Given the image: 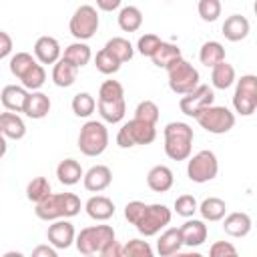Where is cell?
<instances>
[{"label": "cell", "mask_w": 257, "mask_h": 257, "mask_svg": "<svg viewBox=\"0 0 257 257\" xmlns=\"http://www.w3.org/2000/svg\"><path fill=\"white\" fill-rule=\"evenodd\" d=\"M80 199L74 193H50L46 199L36 203V217L42 221L68 219L80 213Z\"/></svg>", "instance_id": "cell-1"}, {"label": "cell", "mask_w": 257, "mask_h": 257, "mask_svg": "<svg viewBox=\"0 0 257 257\" xmlns=\"http://www.w3.org/2000/svg\"><path fill=\"white\" fill-rule=\"evenodd\" d=\"M165 155L173 161H187L193 149V128L187 122L173 120L165 126Z\"/></svg>", "instance_id": "cell-2"}, {"label": "cell", "mask_w": 257, "mask_h": 257, "mask_svg": "<svg viewBox=\"0 0 257 257\" xmlns=\"http://www.w3.org/2000/svg\"><path fill=\"white\" fill-rule=\"evenodd\" d=\"M108 147V131L100 120H86L78 133V149L86 157H98Z\"/></svg>", "instance_id": "cell-3"}, {"label": "cell", "mask_w": 257, "mask_h": 257, "mask_svg": "<svg viewBox=\"0 0 257 257\" xmlns=\"http://www.w3.org/2000/svg\"><path fill=\"white\" fill-rule=\"evenodd\" d=\"M165 70H167V76H169V88L175 94H187V92H191L199 84V80H201L199 70L191 62H187L183 56L177 58L175 62H171Z\"/></svg>", "instance_id": "cell-4"}, {"label": "cell", "mask_w": 257, "mask_h": 257, "mask_svg": "<svg viewBox=\"0 0 257 257\" xmlns=\"http://www.w3.org/2000/svg\"><path fill=\"white\" fill-rule=\"evenodd\" d=\"M157 139V128L141 118H131L116 133V145L120 149H131L137 145H151Z\"/></svg>", "instance_id": "cell-5"}, {"label": "cell", "mask_w": 257, "mask_h": 257, "mask_svg": "<svg viewBox=\"0 0 257 257\" xmlns=\"http://www.w3.org/2000/svg\"><path fill=\"white\" fill-rule=\"evenodd\" d=\"M112 239H114V229L110 225H92V227L80 229V233L74 237V243H76L78 253L96 255Z\"/></svg>", "instance_id": "cell-6"}, {"label": "cell", "mask_w": 257, "mask_h": 257, "mask_svg": "<svg viewBox=\"0 0 257 257\" xmlns=\"http://www.w3.org/2000/svg\"><path fill=\"white\" fill-rule=\"evenodd\" d=\"M195 118L201 124V128H205L207 133H213V135H225L235 126V114L227 106L211 104V106L203 108Z\"/></svg>", "instance_id": "cell-7"}, {"label": "cell", "mask_w": 257, "mask_h": 257, "mask_svg": "<svg viewBox=\"0 0 257 257\" xmlns=\"http://www.w3.org/2000/svg\"><path fill=\"white\" fill-rule=\"evenodd\" d=\"M235 82H237L235 94H233L235 112H239L241 116H251L257 108V76L255 74H243Z\"/></svg>", "instance_id": "cell-8"}, {"label": "cell", "mask_w": 257, "mask_h": 257, "mask_svg": "<svg viewBox=\"0 0 257 257\" xmlns=\"http://www.w3.org/2000/svg\"><path fill=\"white\" fill-rule=\"evenodd\" d=\"M171 217H173V213H171L169 207H165L161 203H153V205L145 207V211L141 213V217L135 223V227H137V231L141 235L153 237V235H157L161 229H165L171 223Z\"/></svg>", "instance_id": "cell-9"}, {"label": "cell", "mask_w": 257, "mask_h": 257, "mask_svg": "<svg viewBox=\"0 0 257 257\" xmlns=\"http://www.w3.org/2000/svg\"><path fill=\"white\" fill-rule=\"evenodd\" d=\"M219 173V161L215 157L213 151H199L197 155H193L187 163V177L193 183H209L217 177Z\"/></svg>", "instance_id": "cell-10"}, {"label": "cell", "mask_w": 257, "mask_h": 257, "mask_svg": "<svg viewBox=\"0 0 257 257\" xmlns=\"http://www.w3.org/2000/svg\"><path fill=\"white\" fill-rule=\"evenodd\" d=\"M70 34L76 40H88L94 36V32L98 30V12L94 6L90 4H82L74 10V14L70 16L68 22Z\"/></svg>", "instance_id": "cell-11"}, {"label": "cell", "mask_w": 257, "mask_h": 257, "mask_svg": "<svg viewBox=\"0 0 257 257\" xmlns=\"http://www.w3.org/2000/svg\"><path fill=\"white\" fill-rule=\"evenodd\" d=\"M213 100H215V92H213V88L211 86H207V84H197L191 92H187V94H181V100H179V108H181V112L183 114H187V116H197L203 108H207V106H211L213 104Z\"/></svg>", "instance_id": "cell-12"}, {"label": "cell", "mask_w": 257, "mask_h": 257, "mask_svg": "<svg viewBox=\"0 0 257 257\" xmlns=\"http://www.w3.org/2000/svg\"><path fill=\"white\" fill-rule=\"evenodd\" d=\"M46 237H48V243L52 247H56V249H68L74 243L76 231H74V225L70 221H66V219H54L52 225H48Z\"/></svg>", "instance_id": "cell-13"}, {"label": "cell", "mask_w": 257, "mask_h": 257, "mask_svg": "<svg viewBox=\"0 0 257 257\" xmlns=\"http://www.w3.org/2000/svg\"><path fill=\"white\" fill-rule=\"evenodd\" d=\"M84 189L90 193H100L112 183V173L106 165H94L82 175Z\"/></svg>", "instance_id": "cell-14"}, {"label": "cell", "mask_w": 257, "mask_h": 257, "mask_svg": "<svg viewBox=\"0 0 257 257\" xmlns=\"http://www.w3.org/2000/svg\"><path fill=\"white\" fill-rule=\"evenodd\" d=\"M179 229H181L183 245H187V247H199V245H203L207 241V235H209L207 225L201 219H189Z\"/></svg>", "instance_id": "cell-15"}, {"label": "cell", "mask_w": 257, "mask_h": 257, "mask_svg": "<svg viewBox=\"0 0 257 257\" xmlns=\"http://www.w3.org/2000/svg\"><path fill=\"white\" fill-rule=\"evenodd\" d=\"M22 112L28 118L40 120V118H44L50 112V98L44 92H40V90H30L28 96H26V100H24Z\"/></svg>", "instance_id": "cell-16"}, {"label": "cell", "mask_w": 257, "mask_h": 257, "mask_svg": "<svg viewBox=\"0 0 257 257\" xmlns=\"http://www.w3.org/2000/svg\"><path fill=\"white\" fill-rule=\"evenodd\" d=\"M249 30H251V24H249V20H247L245 16H241V14H231V16H227L225 22H223V26H221L223 36H225L227 40H231V42H239V40L247 38Z\"/></svg>", "instance_id": "cell-17"}, {"label": "cell", "mask_w": 257, "mask_h": 257, "mask_svg": "<svg viewBox=\"0 0 257 257\" xmlns=\"http://www.w3.org/2000/svg\"><path fill=\"white\" fill-rule=\"evenodd\" d=\"M34 56L40 64H54L60 58V44L54 36H40L34 42Z\"/></svg>", "instance_id": "cell-18"}, {"label": "cell", "mask_w": 257, "mask_h": 257, "mask_svg": "<svg viewBox=\"0 0 257 257\" xmlns=\"http://www.w3.org/2000/svg\"><path fill=\"white\" fill-rule=\"evenodd\" d=\"M173 183H175V177L167 165H155L147 173V185L155 193H167L173 187Z\"/></svg>", "instance_id": "cell-19"}, {"label": "cell", "mask_w": 257, "mask_h": 257, "mask_svg": "<svg viewBox=\"0 0 257 257\" xmlns=\"http://www.w3.org/2000/svg\"><path fill=\"white\" fill-rule=\"evenodd\" d=\"M84 211L94 221H108L114 215V203L104 195H94L84 203Z\"/></svg>", "instance_id": "cell-20"}, {"label": "cell", "mask_w": 257, "mask_h": 257, "mask_svg": "<svg viewBox=\"0 0 257 257\" xmlns=\"http://www.w3.org/2000/svg\"><path fill=\"white\" fill-rule=\"evenodd\" d=\"M28 96V90L20 84H6L0 92V100H2V106L6 110H12V112H22L24 108V100Z\"/></svg>", "instance_id": "cell-21"}, {"label": "cell", "mask_w": 257, "mask_h": 257, "mask_svg": "<svg viewBox=\"0 0 257 257\" xmlns=\"http://www.w3.org/2000/svg\"><path fill=\"white\" fill-rule=\"evenodd\" d=\"M251 217L247 213H241V211H235V213H229L223 221V231L231 237H247L249 231H251Z\"/></svg>", "instance_id": "cell-22"}, {"label": "cell", "mask_w": 257, "mask_h": 257, "mask_svg": "<svg viewBox=\"0 0 257 257\" xmlns=\"http://www.w3.org/2000/svg\"><path fill=\"white\" fill-rule=\"evenodd\" d=\"M0 131L6 139H12V141H20L24 135H26V124L24 120L18 116V112H12V110H6V112H0Z\"/></svg>", "instance_id": "cell-23"}, {"label": "cell", "mask_w": 257, "mask_h": 257, "mask_svg": "<svg viewBox=\"0 0 257 257\" xmlns=\"http://www.w3.org/2000/svg\"><path fill=\"white\" fill-rule=\"evenodd\" d=\"M181 247H183V237H181V229H177V227L163 231L157 241V253L161 257H171V255L179 253Z\"/></svg>", "instance_id": "cell-24"}, {"label": "cell", "mask_w": 257, "mask_h": 257, "mask_svg": "<svg viewBox=\"0 0 257 257\" xmlns=\"http://www.w3.org/2000/svg\"><path fill=\"white\" fill-rule=\"evenodd\" d=\"M76 74H78V68L60 56L54 62V68H52V82L56 86H60V88H68V86L74 84Z\"/></svg>", "instance_id": "cell-25"}, {"label": "cell", "mask_w": 257, "mask_h": 257, "mask_svg": "<svg viewBox=\"0 0 257 257\" xmlns=\"http://www.w3.org/2000/svg\"><path fill=\"white\" fill-rule=\"evenodd\" d=\"M98 106V114L104 122H110V124H116L124 118V112H126V102L124 98L120 100H98L96 102Z\"/></svg>", "instance_id": "cell-26"}, {"label": "cell", "mask_w": 257, "mask_h": 257, "mask_svg": "<svg viewBox=\"0 0 257 257\" xmlns=\"http://www.w3.org/2000/svg\"><path fill=\"white\" fill-rule=\"evenodd\" d=\"M82 167H80V163L78 161H74V159H64V161H60L58 163V167H56V177H58V181L62 183V185H66V187H72V185H76L80 179H82Z\"/></svg>", "instance_id": "cell-27"}, {"label": "cell", "mask_w": 257, "mask_h": 257, "mask_svg": "<svg viewBox=\"0 0 257 257\" xmlns=\"http://www.w3.org/2000/svg\"><path fill=\"white\" fill-rule=\"evenodd\" d=\"M90 56H92L90 46H88L86 42H82V40H76V42L68 44V46L64 48V54H62V58L68 60L70 64H74L76 68L86 66V64L90 62Z\"/></svg>", "instance_id": "cell-28"}, {"label": "cell", "mask_w": 257, "mask_h": 257, "mask_svg": "<svg viewBox=\"0 0 257 257\" xmlns=\"http://www.w3.org/2000/svg\"><path fill=\"white\" fill-rule=\"evenodd\" d=\"M177 58H181V48H179L177 44H173V42H163V40H161V44L155 48V52L151 54L153 64L159 66V68H167V66H169L171 62H175Z\"/></svg>", "instance_id": "cell-29"}, {"label": "cell", "mask_w": 257, "mask_h": 257, "mask_svg": "<svg viewBox=\"0 0 257 257\" xmlns=\"http://www.w3.org/2000/svg\"><path fill=\"white\" fill-rule=\"evenodd\" d=\"M197 211L201 213V217L205 219V221H221L223 217H225V213H227V205H225V201L223 199H219V197H207V199H203L201 201V205L197 207Z\"/></svg>", "instance_id": "cell-30"}, {"label": "cell", "mask_w": 257, "mask_h": 257, "mask_svg": "<svg viewBox=\"0 0 257 257\" xmlns=\"http://www.w3.org/2000/svg\"><path fill=\"white\" fill-rule=\"evenodd\" d=\"M211 82H213L215 88L227 90L235 82V68H233V64H229L225 60H221L219 64H215L211 68Z\"/></svg>", "instance_id": "cell-31"}, {"label": "cell", "mask_w": 257, "mask_h": 257, "mask_svg": "<svg viewBox=\"0 0 257 257\" xmlns=\"http://www.w3.org/2000/svg\"><path fill=\"white\" fill-rule=\"evenodd\" d=\"M199 60L201 64H205L207 68H213L215 64H219L221 60H225V48L221 42L217 40H209L201 46L199 50Z\"/></svg>", "instance_id": "cell-32"}, {"label": "cell", "mask_w": 257, "mask_h": 257, "mask_svg": "<svg viewBox=\"0 0 257 257\" xmlns=\"http://www.w3.org/2000/svg\"><path fill=\"white\" fill-rule=\"evenodd\" d=\"M118 26L124 32H137L143 26V12L137 6H124L118 12Z\"/></svg>", "instance_id": "cell-33"}, {"label": "cell", "mask_w": 257, "mask_h": 257, "mask_svg": "<svg viewBox=\"0 0 257 257\" xmlns=\"http://www.w3.org/2000/svg\"><path fill=\"white\" fill-rule=\"evenodd\" d=\"M104 48L122 64V62H128L131 58H133V54H135V48H133V44L126 40V38H122V36H114V38H110L106 44H104Z\"/></svg>", "instance_id": "cell-34"}, {"label": "cell", "mask_w": 257, "mask_h": 257, "mask_svg": "<svg viewBox=\"0 0 257 257\" xmlns=\"http://www.w3.org/2000/svg\"><path fill=\"white\" fill-rule=\"evenodd\" d=\"M44 80H46V72H44V68H42L40 62H34V64L20 76V82H22V86H24L26 90H40V86L44 84Z\"/></svg>", "instance_id": "cell-35"}, {"label": "cell", "mask_w": 257, "mask_h": 257, "mask_svg": "<svg viewBox=\"0 0 257 257\" xmlns=\"http://www.w3.org/2000/svg\"><path fill=\"white\" fill-rule=\"evenodd\" d=\"M50 193H52V187H50V183H48L46 177H34V179L26 185V197H28V201H32V203H38V201L46 199Z\"/></svg>", "instance_id": "cell-36"}, {"label": "cell", "mask_w": 257, "mask_h": 257, "mask_svg": "<svg viewBox=\"0 0 257 257\" xmlns=\"http://www.w3.org/2000/svg\"><path fill=\"white\" fill-rule=\"evenodd\" d=\"M94 108H96V100H94V96L90 92H78V94H74V98H72V112L76 116L86 118V116H90L94 112Z\"/></svg>", "instance_id": "cell-37"}, {"label": "cell", "mask_w": 257, "mask_h": 257, "mask_svg": "<svg viewBox=\"0 0 257 257\" xmlns=\"http://www.w3.org/2000/svg\"><path fill=\"white\" fill-rule=\"evenodd\" d=\"M94 66H96V70L102 72V74H114V72H118L120 62H118L106 48H102V50H98L96 56H94Z\"/></svg>", "instance_id": "cell-38"}, {"label": "cell", "mask_w": 257, "mask_h": 257, "mask_svg": "<svg viewBox=\"0 0 257 257\" xmlns=\"http://www.w3.org/2000/svg\"><path fill=\"white\" fill-rule=\"evenodd\" d=\"M124 98V88L118 80H104L98 88V100H120Z\"/></svg>", "instance_id": "cell-39"}, {"label": "cell", "mask_w": 257, "mask_h": 257, "mask_svg": "<svg viewBox=\"0 0 257 257\" xmlns=\"http://www.w3.org/2000/svg\"><path fill=\"white\" fill-rule=\"evenodd\" d=\"M36 60L32 58V54H28V52H16L12 58H10V72L20 80V76L34 64Z\"/></svg>", "instance_id": "cell-40"}, {"label": "cell", "mask_w": 257, "mask_h": 257, "mask_svg": "<svg viewBox=\"0 0 257 257\" xmlns=\"http://www.w3.org/2000/svg\"><path fill=\"white\" fill-rule=\"evenodd\" d=\"M135 118H141L145 122L157 124V120H159V106L153 100H141L137 104V108H135Z\"/></svg>", "instance_id": "cell-41"}, {"label": "cell", "mask_w": 257, "mask_h": 257, "mask_svg": "<svg viewBox=\"0 0 257 257\" xmlns=\"http://www.w3.org/2000/svg\"><path fill=\"white\" fill-rule=\"evenodd\" d=\"M153 249L143 239H131L126 245H122V257H151Z\"/></svg>", "instance_id": "cell-42"}, {"label": "cell", "mask_w": 257, "mask_h": 257, "mask_svg": "<svg viewBox=\"0 0 257 257\" xmlns=\"http://www.w3.org/2000/svg\"><path fill=\"white\" fill-rule=\"evenodd\" d=\"M197 10L205 22H215L221 16V2L219 0H199Z\"/></svg>", "instance_id": "cell-43"}, {"label": "cell", "mask_w": 257, "mask_h": 257, "mask_svg": "<svg viewBox=\"0 0 257 257\" xmlns=\"http://www.w3.org/2000/svg\"><path fill=\"white\" fill-rule=\"evenodd\" d=\"M197 207H199V203L193 195H181L175 199V213L181 217H187V219L193 217L197 213Z\"/></svg>", "instance_id": "cell-44"}, {"label": "cell", "mask_w": 257, "mask_h": 257, "mask_svg": "<svg viewBox=\"0 0 257 257\" xmlns=\"http://www.w3.org/2000/svg\"><path fill=\"white\" fill-rule=\"evenodd\" d=\"M161 44V38L157 36V34H143L141 38H139V42H137V50L143 54V56H149L151 58V54L155 52V48Z\"/></svg>", "instance_id": "cell-45"}, {"label": "cell", "mask_w": 257, "mask_h": 257, "mask_svg": "<svg viewBox=\"0 0 257 257\" xmlns=\"http://www.w3.org/2000/svg\"><path fill=\"white\" fill-rule=\"evenodd\" d=\"M209 255L211 257H235L237 249L229 241H215L211 245V249H209Z\"/></svg>", "instance_id": "cell-46"}, {"label": "cell", "mask_w": 257, "mask_h": 257, "mask_svg": "<svg viewBox=\"0 0 257 257\" xmlns=\"http://www.w3.org/2000/svg\"><path fill=\"white\" fill-rule=\"evenodd\" d=\"M145 207H147V203H143V201H131V203H126L124 205V219L131 225H135L139 221L141 213L145 211Z\"/></svg>", "instance_id": "cell-47"}, {"label": "cell", "mask_w": 257, "mask_h": 257, "mask_svg": "<svg viewBox=\"0 0 257 257\" xmlns=\"http://www.w3.org/2000/svg\"><path fill=\"white\" fill-rule=\"evenodd\" d=\"M100 257H122V245L116 241V239H112V241H108L104 247H102V251L98 253Z\"/></svg>", "instance_id": "cell-48"}, {"label": "cell", "mask_w": 257, "mask_h": 257, "mask_svg": "<svg viewBox=\"0 0 257 257\" xmlns=\"http://www.w3.org/2000/svg\"><path fill=\"white\" fill-rule=\"evenodd\" d=\"M12 38H10V34L8 32H4V30H0V60L2 58H6L10 52H12Z\"/></svg>", "instance_id": "cell-49"}, {"label": "cell", "mask_w": 257, "mask_h": 257, "mask_svg": "<svg viewBox=\"0 0 257 257\" xmlns=\"http://www.w3.org/2000/svg\"><path fill=\"white\" fill-rule=\"evenodd\" d=\"M56 247L52 245H38L36 249H32V257H56Z\"/></svg>", "instance_id": "cell-50"}, {"label": "cell", "mask_w": 257, "mask_h": 257, "mask_svg": "<svg viewBox=\"0 0 257 257\" xmlns=\"http://www.w3.org/2000/svg\"><path fill=\"white\" fill-rule=\"evenodd\" d=\"M122 0H96V6L102 10V12H114L118 6H120Z\"/></svg>", "instance_id": "cell-51"}, {"label": "cell", "mask_w": 257, "mask_h": 257, "mask_svg": "<svg viewBox=\"0 0 257 257\" xmlns=\"http://www.w3.org/2000/svg\"><path fill=\"white\" fill-rule=\"evenodd\" d=\"M6 149H8V145H6V137H4L2 131H0V159L6 155Z\"/></svg>", "instance_id": "cell-52"}]
</instances>
